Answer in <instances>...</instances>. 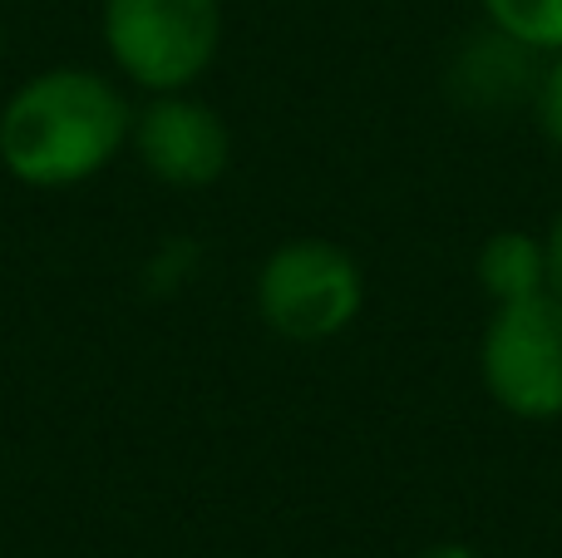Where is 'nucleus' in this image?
Masks as SVG:
<instances>
[{"mask_svg":"<svg viewBox=\"0 0 562 558\" xmlns=\"http://www.w3.org/2000/svg\"><path fill=\"white\" fill-rule=\"evenodd\" d=\"M128 129L134 104L109 75L85 65L40 69L0 104V168L40 193L79 188L124 154Z\"/></svg>","mask_w":562,"mask_h":558,"instance_id":"obj_1","label":"nucleus"},{"mask_svg":"<svg viewBox=\"0 0 562 558\" xmlns=\"http://www.w3.org/2000/svg\"><path fill=\"white\" fill-rule=\"evenodd\" d=\"M99 35L114 69L144 94L193 89L223 45L217 0H104Z\"/></svg>","mask_w":562,"mask_h":558,"instance_id":"obj_2","label":"nucleus"},{"mask_svg":"<svg viewBox=\"0 0 562 558\" xmlns=\"http://www.w3.org/2000/svg\"><path fill=\"white\" fill-rule=\"evenodd\" d=\"M252 302L272 336L316 346L350 332L366 312V272L330 237H291L262 257Z\"/></svg>","mask_w":562,"mask_h":558,"instance_id":"obj_3","label":"nucleus"},{"mask_svg":"<svg viewBox=\"0 0 562 558\" xmlns=\"http://www.w3.org/2000/svg\"><path fill=\"white\" fill-rule=\"evenodd\" d=\"M479 381L514 421H562V297L538 292L494 306L479 336Z\"/></svg>","mask_w":562,"mask_h":558,"instance_id":"obj_4","label":"nucleus"},{"mask_svg":"<svg viewBox=\"0 0 562 558\" xmlns=\"http://www.w3.org/2000/svg\"><path fill=\"white\" fill-rule=\"evenodd\" d=\"M128 148L138 154L144 174L168 188H213L233 164V129L213 104L178 94H148L144 109H134Z\"/></svg>","mask_w":562,"mask_h":558,"instance_id":"obj_5","label":"nucleus"},{"mask_svg":"<svg viewBox=\"0 0 562 558\" xmlns=\"http://www.w3.org/2000/svg\"><path fill=\"white\" fill-rule=\"evenodd\" d=\"M474 277L494 306L548 292V247L524 227H498L474 257Z\"/></svg>","mask_w":562,"mask_h":558,"instance_id":"obj_6","label":"nucleus"},{"mask_svg":"<svg viewBox=\"0 0 562 558\" xmlns=\"http://www.w3.org/2000/svg\"><path fill=\"white\" fill-rule=\"evenodd\" d=\"M494 35L514 40L528 55H558L562 49V0H479Z\"/></svg>","mask_w":562,"mask_h":558,"instance_id":"obj_7","label":"nucleus"},{"mask_svg":"<svg viewBox=\"0 0 562 558\" xmlns=\"http://www.w3.org/2000/svg\"><path fill=\"white\" fill-rule=\"evenodd\" d=\"M533 109H538V129H543V138L562 154V49L548 55V69L538 75Z\"/></svg>","mask_w":562,"mask_h":558,"instance_id":"obj_8","label":"nucleus"},{"mask_svg":"<svg viewBox=\"0 0 562 558\" xmlns=\"http://www.w3.org/2000/svg\"><path fill=\"white\" fill-rule=\"evenodd\" d=\"M543 247H548V292L562 297V208H558L553 223H548Z\"/></svg>","mask_w":562,"mask_h":558,"instance_id":"obj_9","label":"nucleus"},{"mask_svg":"<svg viewBox=\"0 0 562 558\" xmlns=\"http://www.w3.org/2000/svg\"><path fill=\"white\" fill-rule=\"evenodd\" d=\"M415 558H484L474 549V544H459V539H445V544H429V549H419Z\"/></svg>","mask_w":562,"mask_h":558,"instance_id":"obj_10","label":"nucleus"}]
</instances>
